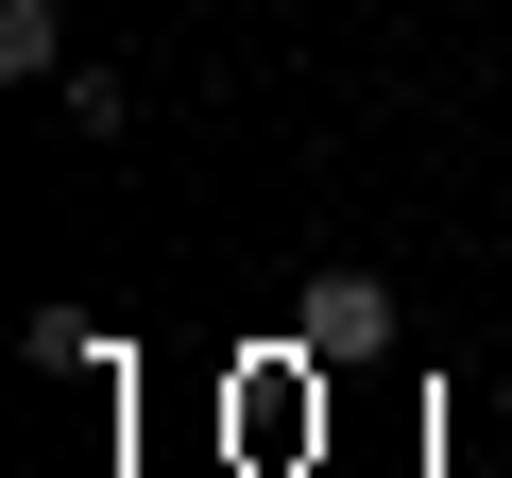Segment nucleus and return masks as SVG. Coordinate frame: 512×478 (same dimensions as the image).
Segmentation results:
<instances>
[{
	"label": "nucleus",
	"mask_w": 512,
	"mask_h": 478,
	"mask_svg": "<svg viewBox=\"0 0 512 478\" xmlns=\"http://www.w3.org/2000/svg\"><path fill=\"white\" fill-rule=\"evenodd\" d=\"M0 69H18V86L69 69V18H52V0H0Z\"/></svg>",
	"instance_id": "nucleus-2"
},
{
	"label": "nucleus",
	"mask_w": 512,
	"mask_h": 478,
	"mask_svg": "<svg viewBox=\"0 0 512 478\" xmlns=\"http://www.w3.org/2000/svg\"><path fill=\"white\" fill-rule=\"evenodd\" d=\"M359 342H376V274H325L308 291V359H359Z\"/></svg>",
	"instance_id": "nucleus-1"
}]
</instances>
